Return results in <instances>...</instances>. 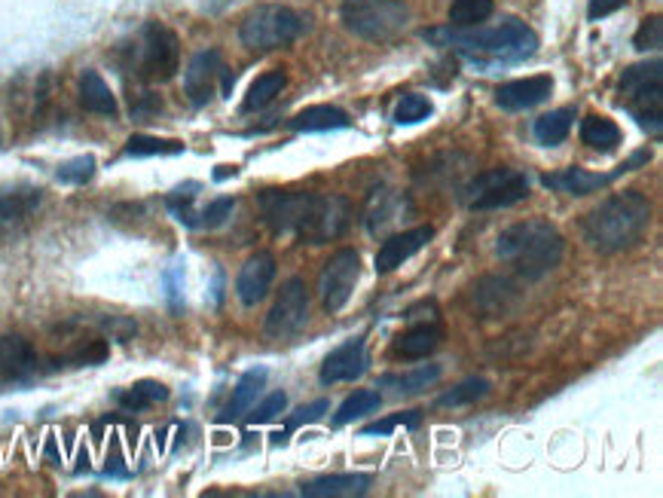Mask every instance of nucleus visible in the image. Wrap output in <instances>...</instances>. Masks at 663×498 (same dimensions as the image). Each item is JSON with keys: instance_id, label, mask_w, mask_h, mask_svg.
Returning <instances> with one entry per match:
<instances>
[{"instance_id": "obj_1", "label": "nucleus", "mask_w": 663, "mask_h": 498, "mask_svg": "<svg viewBox=\"0 0 663 498\" xmlns=\"http://www.w3.org/2000/svg\"><path fill=\"white\" fill-rule=\"evenodd\" d=\"M260 211L276 233L300 235L312 245H322V242H330L346 233L349 218H352L349 202L334 193L264 190Z\"/></svg>"}, {"instance_id": "obj_2", "label": "nucleus", "mask_w": 663, "mask_h": 498, "mask_svg": "<svg viewBox=\"0 0 663 498\" xmlns=\"http://www.w3.org/2000/svg\"><path fill=\"white\" fill-rule=\"evenodd\" d=\"M426 40L434 46L456 49L458 56L477 65H514V61L530 59L538 49L535 31L520 22V19H504L496 28H431L426 31Z\"/></svg>"}, {"instance_id": "obj_3", "label": "nucleus", "mask_w": 663, "mask_h": 498, "mask_svg": "<svg viewBox=\"0 0 663 498\" xmlns=\"http://www.w3.org/2000/svg\"><path fill=\"white\" fill-rule=\"evenodd\" d=\"M499 257L504 264H511L526 281L545 279L547 273H554L562 260V233L542 218L520 220L514 227H508L499 235Z\"/></svg>"}, {"instance_id": "obj_4", "label": "nucleus", "mask_w": 663, "mask_h": 498, "mask_svg": "<svg viewBox=\"0 0 663 498\" xmlns=\"http://www.w3.org/2000/svg\"><path fill=\"white\" fill-rule=\"evenodd\" d=\"M651 202L642 193H615L593 208L584 220V239L593 251L612 254V251L630 248L639 235L649 230Z\"/></svg>"}, {"instance_id": "obj_5", "label": "nucleus", "mask_w": 663, "mask_h": 498, "mask_svg": "<svg viewBox=\"0 0 663 498\" xmlns=\"http://www.w3.org/2000/svg\"><path fill=\"white\" fill-rule=\"evenodd\" d=\"M620 104L639 119L642 129L661 135L663 129V65H633L620 77Z\"/></svg>"}, {"instance_id": "obj_6", "label": "nucleus", "mask_w": 663, "mask_h": 498, "mask_svg": "<svg viewBox=\"0 0 663 498\" xmlns=\"http://www.w3.org/2000/svg\"><path fill=\"white\" fill-rule=\"evenodd\" d=\"M346 28L364 40H392L410 22V10L404 0H342Z\"/></svg>"}, {"instance_id": "obj_7", "label": "nucleus", "mask_w": 663, "mask_h": 498, "mask_svg": "<svg viewBox=\"0 0 663 498\" xmlns=\"http://www.w3.org/2000/svg\"><path fill=\"white\" fill-rule=\"evenodd\" d=\"M300 34H303V15L294 13L291 7H257L254 13L245 15L239 28L242 44L254 53H269V49L294 44Z\"/></svg>"}, {"instance_id": "obj_8", "label": "nucleus", "mask_w": 663, "mask_h": 498, "mask_svg": "<svg viewBox=\"0 0 663 498\" xmlns=\"http://www.w3.org/2000/svg\"><path fill=\"white\" fill-rule=\"evenodd\" d=\"M465 193H468V208L474 211L508 208L530 196V177L511 172V169H489L474 177Z\"/></svg>"}, {"instance_id": "obj_9", "label": "nucleus", "mask_w": 663, "mask_h": 498, "mask_svg": "<svg viewBox=\"0 0 663 498\" xmlns=\"http://www.w3.org/2000/svg\"><path fill=\"white\" fill-rule=\"evenodd\" d=\"M310 322V291L303 279H288L281 285L276 306L266 315V337L288 339L300 334Z\"/></svg>"}, {"instance_id": "obj_10", "label": "nucleus", "mask_w": 663, "mask_h": 498, "mask_svg": "<svg viewBox=\"0 0 663 498\" xmlns=\"http://www.w3.org/2000/svg\"><path fill=\"white\" fill-rule=\"evenodd\" d=\"M181 65V40L172 28L163 22H148L144 25V44H141V71L153 83L172 80Z\"/></svg>"}, {"instance_id": "obj_11", "label": "nucleus", "mask_w": 663, "mask_h": 498, "mask_svg": "<svg viewBox=\"0 0 663 498\" xmlns=\"http://www.w3.org/2000/svg\"><path fill=\"white\" fill-rule=\"evenodd\" d=\"M361 276V257L352 248L337 251L322 269L318 276V293H322V306L327 312H339V309L349 303L354 285Z\"/></svg>"}, {"instance_id": "obj_12", "label": "nucleus", "mask_w": 663, "mask_h": 498, "mask_svg": "<svg viewBox=\"0 0 663 498\" xmlns=\"http://www.w3.org/2000/svg\"><path fill=\"white\" fill-rule=\"evenodd\" d=\"M226 77V68H223V59L218 49H202L196 53L187 65V73H184V89H187V99H190L196 107H206L214 92H218V80Z\"/></svg>"}, {"instance_id": "obj_13", "label": "nucleus", "mask_w": 663, "mask_h": 498, "mask_svg": "<svg viewBox=\"0 0 663 498\" xmlns=\"http://www.w3.org/2000/svg\"><path fill=\"white\" fill-rule=\"evenodd\" d=\"M364 370H368V343L364 337H354L327 355L318 377L325 385H337V382H352L364 377Z\"/></svg>"}, {"instance_id": "obj_14", "label": "nucleus", "mask_w": 663, "mask_h": 498, "mask_svg": "<svg viewBox=\"0 0 663 498\" xmlns=\"http://www.w3.org/2000/svg\"><path fill=\"white\" fill-rule=\"evenodd\" d=\"M434 239V227H416V230H407V233H395L385 239L380 251H376V273L385 276L392 269L404 266V260H410L416 251H422Z\"/></svg>"}, {"instance_id": "obj_15", "label": "nucleus", "mask_w": 663, "mask_h": 498, "mask_svg": "<svg viewBox=\"0 0 663 498\" xmlns=\"http://www.w3.org/2000/svg\"><path fill=\"white\" fill-rule=\"evenodd\" d=\"M276 279V257L269 251H257L248 264L239 269L236 293L245 306H257L264 300Z\"/></svg>"}, {"instance_id": "obj_16", "label": "nucleus", "mask_w": 663, "mask_h": 498, "mask_svg": "<svg viewBox=\"0 0 663 498\" xmlns=\"http://www.w3.org/2000/svg\"><path fill=\"white\" fill-rule=\"evenodd\" d=\"M550 92H554V80L547 73H538V77H526V80L501 83L496 89V104L501 111H530L535 104L547 102Z\"/></svg>"}, {"instance_id": "obj_17", "label": "nucleus", "mask_w": 663, "mask_h": 498, "mask_svg": "<svg viewBox=\"0 0 663 498\" xmlns=\"http://www.w3.org/2000/svg\"><path fill=\"white\" fill-rule=\"evenodd\" d=\"M642 160H649V157L642 153V157H636L633 162H627V165L615 169L612 175H590V172H584V169H566V172H557V175H545L542 177V184L550 187V190L569 193V196H588V193L603 190L605 184H612L615 177H620L624 172H630L636 162H642Z\"/></svg>"}, {"instance_id": "obj_18", "label": "nucleus", "mask_w": 663, "mask_h": 498, "mask_svg": "<svg viewBox=\"0 0 663 498\" xmlns=\"http://www.w3.org/2000/svg\"><path fill=\"white\" fill-rule=\"evenodd\" d=\"M37 364V355L25 337H0V385L28 380Z\"/></svg>"}, {"instance_id": "obj_19", "label": "nucleus", "mask_w": 663, "mask_h": 498, "mask_svg": "<svg viewBox=\"0 0 663 498\" xmlns=\"http://www.w3.org/2000/svg\"><path fill=\"white\" fill-rule=\"evenodd\" d=\"M373 484L370 474H327L318 480L300 486V496L306 498H352L364 496Z\"/></svg>"}, {"instance_id": "obj_20", "label": "nucleus", "mask_w": 663, "mask_h": 498, "mask_svg": "<svg viewBox=\"0 0 663 498\" xmlns=\"http://www.w3.org/2000/svg\"><path fill=\"white\" fill-rule=\"evenodd\" d=\"M441 324H416V327L395 337L392 352L398 355V358H407V361H416V358H428V355L434 352L441 346Z\"/></svg>"}, {"instance_id": "obj_21", "label": "nucleus", "mask_w": 663, "mask_h": 498, "mask_svg": "<svg viewBox=\"0 0 663 498\" xmlns=\"http://www.w3.org/2000/svg\"><path fill=\"white\" fill-rule=\"evenodd\" d=\"M288 129L294 132H330V129H349L346 111L330 107V104H312L306 111H300L296 117L288 119Z\"/></svg>"}, {"instance_id": "obj_22", "label": "nucleus", "mask_w": 663, "mask_h": 498, "mask_svg": "<svg viewBox=\"0 0 663 498\" xmlns=\"http://www.w3.org/2000/svg\"><path fill=\"white\" fill-rule=\"evenodd\" d=\"M264 385H266L264 367H251V370H245V373H242V380L236 382V389H233V397H230L226 410L221 413V422L239 419L242 413L251 410V407L257 404L260 392H264Z\"/></svg>"}, {"instance_id": "obj_23", "label": "nucleus", "mask_w": 663, "mask_h": 498, "mask_svg": "<svg viewBox=\"0 0 663 498\" xmlns=\"http://www.w3.org/2000/svg\"><path fill=\"white\" fill-rule=\"evenodd\" d=\"M80 104L89 114L117 117V99H114V92L104 83V77L98 71L80 73Z\"/></svg>"}, {"instance_id": "obj_24", "label": "nucleus", "mask_w": 663, "mask_h": 498, "mask_svg": "<svg viewBox=\"0 0 663 498\" xmlns=\"http://www.w3.org/2000/svg\"><path fill=\"white\" fill-rule=\"evenodd\" d=\"M441 364H426L407 370V373H388V377H383V385L385 389H395L398 395H416V392H426L428 385L441 380Z\"/></svg>"}, {"instance_id": "obj_25", "label": "nucleus", "mask_w": 663, "mask_h": 498, "mask_svg": "<svg viewBox=\"0 0 663 498\" xmlns=\"http://www.w3.org/2000/svg\"><path fill=\"white\" fill-rule=\"evenodd\" d=\"M624 132L618 129V123L608 117H588L581 123V141L593 150H603V153H612L615 147L620 144Z\"/></svg>"}, {"instance_id": "obj_26", "label": "nucleus", "mask_w": 663, "mask_h": 498, "mask_svg": "<svg viewBox=\"0 0 663 498\" xmlns=\"http://www.w3.org/2000/svg\"><path fill=\"white\" fill-rule=\"evenodd\" d=\"M572 123H575V111L572 107H560V111H550L545 117L535 119V138L545 147L562 144L569 132H572Z\"/></svg>"}, {"instance_id": "obj_27", "label": "nucleus", "mask_w": 663, "mask_h": 498, "mask_svg": "<svg viewBox=\"0 0 663 498\" xmlns=\"http://www.w3.org/2000/svg\"><path fill=\"white\" fill-rule=\"evenodd\" d=\"M284 86H288L284 71L260 73L248 86V95H245V102H242V111H245V114H251V111H264L266 104L272 102L276 95H281V89Z\"/></svg>"}, {"instance_id": "obj_28", "label": "nucleus", "mask_w": 663, "mask_h": 498, "mask_svg": "<svg viewBox=\"0 0 663 498\" xmlns=\"http://www.w3.org/2000/svg\"><path fill=\"white\" fill-rule=\"evenodd\" d=\"M117 401H119V407H126V410H148V407H153V404H163V401H168V389H165L163 382L141 380V382H135L132 389L119 392Z\"/></svg>"}, {"instance_id": "obj_29", "label": "nucleus", "mask_w": 663, "mask_h": 498, "mask_svg": "<svg viewBox=\"0 0 663 498\" xmlns=\"http://www.w3.org/2000/svg\"><path fill=\"white\" fill-rule=\"evenodd\" d=\"M380 404H383V395H380L376 389H361V392H354V395H349L339 404L337 416H334V426H349L354 419H361V416L376 410Z\"/></svg>"}, {"instance_id": "obj_30", "label": "nucleus", "mask_w": 663, "mask_h": 498, "mask_svg": "<svg viewBox=\"0 0 663 498\" xmlns=\"http://www.w3.org/2000/svg\"><path fill=\"white\" fill-rule=\"evenodd\" d=\"M492 13H496V3H492V0H453V7H450V25H453V28H474V25L487 22Z\"/></svg>"}, {"instance_id": "obj_31", "label": "nucleus", "mask_w": 663, "mask_h": 498, "mask_svg": "<svg viewBox=\"0 0 663 498\" xmlns=\"http://www.w3.org/2000/svg\"><path fill=\"white\" fill-rule=\"evenodd\" d=\"M126 153H129V157H177V153H184V144H181V141H172V138L132 135L129 144H126Z\"/></svg>"}, {"instance_id": "obj_32", "label": "nucleus", "mask_w": 663, "mask_h": 498, "mask_svg": "<svg viewBox=\"0 0 663 498\" xmlns=\"http://www.w3.org/2000/svg\"><path fill=\"white\" fill-rule=\"evenodd\" d=\"M196 190H199V184H184V187H177V190L168 193V199H165L168 211H172L181 223L193 227V230H196V215H199V211H193Z\"/></svg>"}, {"instance_id": "obj_33", "label": "nucleus", "mask_w": 663, "mask_h": 498, "mask_svg": "<svg viewBox=\"0 0 663 498\" xmlns=\"http://www.w3.org/2000/svg\"><path fill=\"white\" fill-rule=\"evenodd\" d=\"M428 117H431V102L419 92H407L395 107V123H400V126H414V123H422Z\"/></svg>"}, {"instance_id": "obj_34", "label": "nucleus", "mask_w": 663, "mask_h": 498, "mask_svg": "<svg viewBox=\"0 0 663 498\" xmlns=\"http://www.w3.org/2000/svg\"><path fill=\"white\" fill-rule=\"evenodd\" d=\"M484 395H489V382L474 377V380H465L462 385H456L453 392L438 397V404H441V407H462V404H474L477 397Z\"/></svg>"}, {"instance_id": "obj_35", "label": "nucleus", "mask_w": 663, "mask_h": 498, "mask_svg": "<svg viewBox=\"0 0 663 498\" xmlns=\"http://www.w3.org/2000/svg\"><path fill=\"white\" fill-rule=\"evenodd\" d=\"M388 199H392V193H380V196L373 199V208L368 211V227L373 233H380L392 220H398V211L404 202L395 196V206H388Z\"/></svg>"}, {"instance_id": "obj_36", "label": "nucleus", "mask_w": 663, "mask_h": 498, "mask_svg": "<svg viewBox=\"0 0 663 498\" xmlns=\"http://www.w3.org/2000/svg\"><path fill=\"white\" fill-rule=\"evenodd\" d=\"M327 407H330V404H327L325 397H322V401H312L310 407H300L294 416H288V422H284V431H276V435H272V443H284V440H288V435H291L294 428L306 426V422H315V419H322V413H327Z\"/></svg>"}, {"instance_id": "obj_37", "label": "nucleus", "mask_w": 663, "mask_h": 498, "mask_svg": "<svg viewBox=\"0 0 663 498\" xmlns=\"http://www.w3.org/2000/svg\"><path fill=\"white\" fill-rule=\"evenodd\" d=\"M92 175H95V157H77V160H68L61 162L59 172H56V177H59L61 184H86V181H92Z\"/></svg>"}, {"instance_id": "obj_38", "label": "nucleus", "mask_w": 663, "mask_h": 498, "mask_svg": "<svg viewBox=\"0 0 663 498\" xmlns=\"http://www.w3.org/2000/svg\"><path fill=\"white\" fill-rule=\"evenodd\" d=\"M233 208H236V199H230V196L214 199L211 206H206L196 215V230H214V227H221V223H226V218L233 215Z\"/></svg>"}, {"instance_id": "obj_39", "label": "nucleus", "mask_w": 663, "mask_h": 498, "mask_svg": "<svg viewBox=\"0 0 663 498\" xmlns=\"http://www.w3.org/2000/svg\"><path fill=\"white\" fill-rule=\"evenodd\" d=\"M419 428L422 426V413L419 410H407V413H395V416H388V419H380V422H373V426L361 428V435L364 438H373V435H388V431H395V428Z\"/></svg>"}, {"instance_id": "obj_40", "label": "nucleus", "mask_w": 663, "mask_h": 498, "mask_svg": "<svg viewBox=\"0 0 663 498\" xmlns=\"http://www.w3.org/2000/svg\"><path fill=\"white\" fill-rule=\"evenodd\" d=\"M633 46L639 53H649V49H661L663 46V19L661 15H649L642 19V25L636 31Z\"/></svg>"}, {"instance_id": "obj_41", "label": "nucleus", "mask_w": 663, "mask_h": 498, "mask_svg": "<svg viewBox=\"0 0 663 498\" xmlns=\"http://www.w3.org/2000/svg\"><path fill=\"white\" fill-rule=\"evenodd\" d=\"M284 407H288V395L284 392H272L269 397H264L254 410H251L248 416V426H264V422H272L279 413H284Z\"/></svg>"}, {"instance_id": "obj_42", "label": "nucleus", "mask_w": 663, "mask_h": 498, "mask_svg": "<svg viewBox=\"0 0 663 498\" xmlns=\"http://www.w3.org/2000/svg\"><path fill=\"white\" fill-rule=\"evenodd\" d=\"M620 7H627V0H590L588 19L590 22H596V19H605V15L618 13Z\"/></svg>"}]
</instances>
